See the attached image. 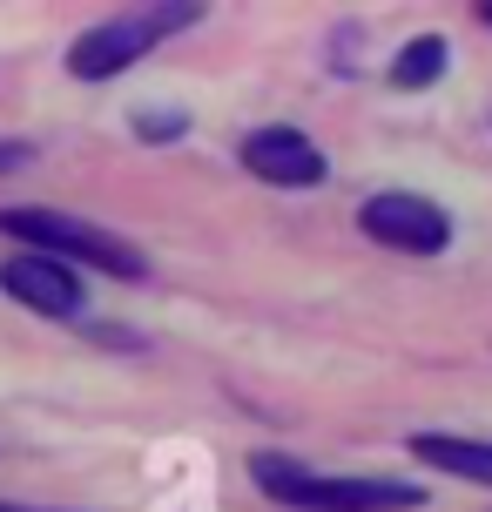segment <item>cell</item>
Here are the masks:
<instances>
[{
	"instance_id": "obj_5",
	"label": "cell",
	"mask_w": 492,
	"mask_h": 512,
	"mask_svg": "<svg viewBox=\"0 0 492 512\" xmlns=\"http://www.w3.org/2000/svg\"><path fill=\"white\" fill-rule=\"evenodd\" d=\"M243 169L257 182H270V189H317V182L331 176V162H324V149H317L304 128L290 122H270V128H250L243 135Z\"/></svg>"
},
{
	"instance_id": "obj_8",
	"label": "cell",
	"mask_w": 492,
	"mask_h": 512,
	"mask_svg": "<svg viewBox=\"0 0 492 512\" xmlns=\"http://www.w3.org/2000/svg\"><path fill=\"white\" fill-rule=\"evenodd\" d=\"M445 61H452V48H445V34H418V41H405V48L391 54V88H432V81L445 75Z\"/></svg>"
},
{
	"instance_id": "obj_7",
	"label": "cell",
	"mask_w": 492,
	"mask_h": 512,
	"mask_svg": "<svg viewBox=\"0 0 492 512\" xmlns=\"http://www.w3.org/2000/svg\"><path fill=\"white\" fill-rule=\"evenodd\" d=\"M405 452L432 472H452V479H472V486H492V438H466V432H412Z\"/></svg>"
},
{
	"instance_id": "obj_2",
	"label": "cell",
	"mask_w": 492,
	"mask_h": 512,
	"mask_svg": "<svg viewBox=\"0 0 492 512\" xmlns=\"http://www.w3.org/2000/svg\"><path fill=\"white\" fill-rule=\"evenodd\" d=\"M0 236H21L34 256H54V263H88V270H102V277H122V283H142L149 277V256L135 250V243H122L115 230H102V223H81V216H68V209H0Z\"/></svg>"
},
{
	"instance_id": "obj_1",
	"label": "cell",
	"mask_w": 492,
	"mask_h": 512,
	"mask_svg": "<svg viewBox=\"0 0 492 512\" xmlns=\"http://www.w3.org/2000/svg\"><path fill=\"white\" fill-rule=\"evenodd\" d=\"M250 479L290 512H412L425 506V486L412 479H358V472H311L297 452H250Z\"/></svg>"
},
{
	"instance_id": "obj_10",
	"label": "cell",
	"mask_w": 492,
	"mask_h": 512,
	"mask_svg": "<svg viewBox=\"0 0 492 512\" xmlns=\"http://www.w3.org/2000/svg\"><path fill=\"white\" fill-rule=\"evenodd\" d=\"M27 155H34V149H27V142H7V149H0V169H21Z\"/></svg>"
},
{
	"instance_id": "obj_6",
	"label": "cell",
	"mask_w": 492,
	"mask_h": 512,
	"mask_svg": "<svg viewBox=\"0 0 492 512\" xmlns=\"http://www.w3.org/2000/svg\"><path fill=\"white\" fill-rule=\"evenodd\" d=\"M0 290H7L21 310H41V317H75L81 310V277L68 270V263L34 256V250L0 256Z\"/></svg>"
},
{
	"instance_id": "obj_9",
	"label": "cell",
	"mask_w": 492,
	"mask_h": 512,
	"mask_svg": "<svg viewBox=\"0 0 492 512\" xmlns=\"http://www.w3.org/2000/svg\"><path fill=\"white\" fill-rule=\"evenodd\" d=\"M182 128H189L182 108H156V115H149V108H135V135H142V142H176Z\"/></svg>"
},
{
	"instance_id": "obj_3",
	"label": "cell",
	"mask_w": 492,
	"mask_h": 512,
	"mask_svg": "<svg viewBox=\"0 0 492 512\" xmlns=\"http://www.w3.org/2000/svg\"><path fill=\"white\" fill-rule=\"evenodd\" d=\"M189 21H203V7H189V0H176V7H135V14H108V21H95L88 34H75V41H68V75H75V81H108V75H122V68H135V61L156 48V41L182 34Z\"/></svg>"
},
{
	"instance_id": "obj_12",
	"label": "cell",
	"mask_w": 492,
	"mask_h": 512,
	"mask_svg": "<svg viewBox=\"0 0 492 512\" xmlns=\"http://www.w3.org/2000/svg\"><path fill=\"white\" fill-rule=\"evenodd\" d=\"M479 21H486V27H492V0H486V7H479Z\"/></svg>"
},
{
	"instance_id": "obj_11",
	"label": "cell",
	"mask_w": 492,
	"mask_h": 512,
	"mask_svg": "<svg viewBox=\"0 0 492 512\" xmlns=\"http://www.w3.org/2000/svg\"><path fill=\"white\" fill-rule=\"evenodd\" d=\"M0 512H68V506H14V499H0Z\"/></svg>"
},
{
	"instance_id": "obj_4",
	"label": "cell",
	"mask_w": 492,
	"mask_h": 512,
	"mask_svg": "<svg viewBox=\"0 0 492 512\" xmlns=\"http://www.w3.org/2000/svg\"><path fill=\"white\" fill-rule=\"evenodd\" d=\"M358 230L398 256H445L452 250V216L418 189H378L358 203Z\"/></svg>"
}]
</instances>
